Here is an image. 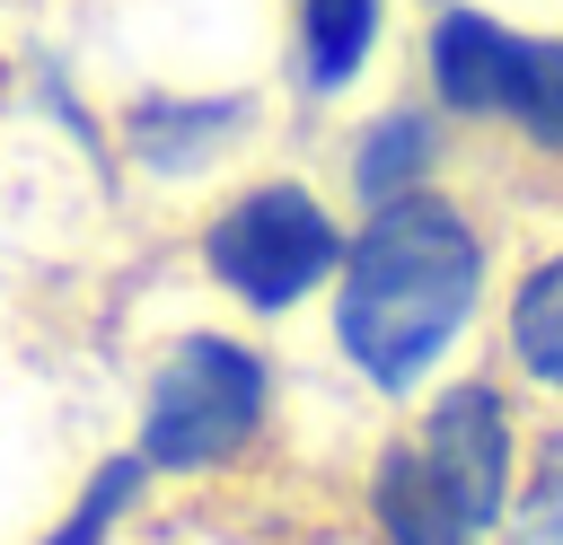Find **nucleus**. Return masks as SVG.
<instances>
[{"instance_id":"nucleus-1","label":"nucleus","mask_w":563,"mask_h":545,"mask_svg":"<svg viewBox=\"0 0 563 545\" xmlns=\"http://www.w3.org/2000/svg\"><path fill=\"white\" fill-rule=\"evenodd\" d=\"M484 290H493V237L466 193L413 185L396 202H369L343 229V255L325 281L334 352L378 396H413L466 343Z\"/></svg>"},{"instance_id":"nucleus-2","label":"nucleus","mask_w":563,"mask_h":545,"mask_svg":"<svg viewBox=\"0 0 563 545\" xmlns=\"http://www.w3.org/2000/svg\"><path fill=\"white\" fill-rule=\"evenodd\" d=\"M510 483H519L510 396L493 378H457L422 404L413 431H396L378 448L369 519L387 545H484L501 527Z\"/></svg>"},{"instance_id":"nucleus-3","label":"nucleus","mask_w":563,"mask_h":545,"mask_svg":"<svg viewBox=\"0 0 563 545\" xmlns=\"http://www.w3.org/2000/svg\"><path fill=\"white\" fill-rule=\"evenodd\" d=\"M194 255H202V272H211L246 316H290V308H308V299L334 281L343 211H334L308 176L273 167V176L229 185V193L202 211Z\"/></svg>"},{"instance_id":"nucleus-4","label":"nucleus","mask_w":563,"mask_h":545,"mask_svg":"<svg viewBox=\"0 0 563 545\" xmlns=\"http://www.w3.org/2000/svg\"><path fill=\"white\" fill-rule=\"evenodd\" d=\"M264 413H273V360L220 325H194L150 360L132 448L150 475H211L264 431Z\"/></svg>"},{"instance_id":"nucleus-5","label":"nucleus","mask_w":563,"mask_h":545,"mask_svg":"<svg viewBox=\"0 0 563 545\" xmlns=\"http://www.w3.org/2000/svg\"><path fill=\"white\" fill-rule=\"evenodd\" d=\"M519 62H528V26L501 0H431L422 44H413V79L440 105V123L501 132L510 88H519Z\"/></svg>"},{"instance_id":"nucleus-6","label":"nucleus","mask_w":563,"mask_h":545,"mask_svg":"<svg viewBox=\"0 0 563 545\" xmlns=\"http://www.w3.org/2000/svg\"><path fill=\"white\" fill-rule=\"evenodd\" d=\"M255 123H264V97H246V88H220V97H211V88H202V97L141 88V97L123 105V149H132L141 176L194 185V176L229 167V158L255 141Z\"/></svg>"},{"instance_id":"nucleus-7","label":"nucleus","mask_w":563,"mask_h":545,"mask_svg":"<svg viewBox=\"0 0 563 545\" xmlns=\"http://www.w3.org/2000/svg\"><path fill=\"white\" fill-rule=\"evenodd\" d=\"M387 18H396V0H290V44H282L290 97L343 105L387 53Z\"/></svg>"},{"instance_id":"nucleus-8","label":"nucleus","mask_w":563,"mask_h":545,"mask_svg":"<svg viewBox=\"0 0 563 545\" xmlns=\"http://www.w3.org/2000/svg\"><path fill=\"white\" fill-rule=\"evenodd\" d=\"M440 167H449V123H440V105L413 88V97H387V105H369L352 132H343V193L369 211V202H396V193H413V185H440Z\"/></svg>"},{"instance_id":"nucleus-9","label":"nucleus","mask_w":563,"mask_h":545,"mask_svg":"<svg viewBox=\"0 0 563 545\" xmlns=\"http://www.w3.org/2000/svg\"><path fill=\"white\" fill-rule=\"evenodd\" d=\"M501 352L528 387L563 396V237L537 246L501 290Z\"/></svg>"},{"instance_id":"nucleus-10","label":"nucleus","mask_w":563,"mask_h":545,"mask_svg":"<svg viewBox=\"0 0 563 545\" xmlns=\"http://www.w3.org/2000/svg\"><path fill=\"white\" fill-rule=\"evenodd\" d=\"M501 141H519L537 167H563V26H528V62L510 88Z\"/></svg>"},{"instance_id":"nucleus-11","label":"nucleus","mask_w":563,"mask_h":545,"mask_svg":"<svg viewBox=\"0 0 563 545\" xmlns=\"http://www.w3.org/2000/svg\"><path fill=\"white\" fill-rule=\"evenodd\" d=\"M141 492H150V466H141V448H123V457H106L97 475H88V492L44 527V545H106L132 510H141Z\"/></svg>"},{"instance_id":"nucleus-12","label":"nucleus","mask_w":563,"mask_h":545,"mask_svg":"<svg viewBox=\"0 0 563 545\" xmlns=\"http://www.w3.org/2000/svg\"><path fill=\"white\" fill-rule=\"evenodd\" d=\"M501 545H563V431L537 448V466H528V483H510V501H501V527H493Z\"/></svg>"},{"instance_id":"nucleus-13","label":"nucleus","mask_w":563,"mask_h":545,"mask_svg":"<svg viewBox=\"0 0 563 545\" xmlns=\"http://www.w3.org/2000/svg\"><path fill=\"white\" fill-rule=\"evenodd\" d=\"M501 9H563V0H501Z\"/></svg>"}]
</instances>
